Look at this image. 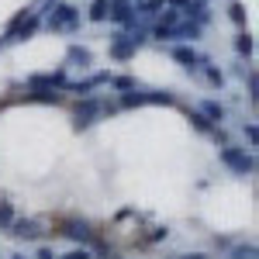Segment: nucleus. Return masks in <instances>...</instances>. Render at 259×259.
Returning a JSON list of instances; mask_svg holds the SVG:
<instances>
[{"instance_id":"1","label":"nucleus","mask_w":259,"mask_h":259,"mask_svg":"<svg viewBox=\"0 0 259 259\" xmlns=\"http://www.w3.org/2000/svg\"><path fill=\"white\" fill-rule=\"evenodd\" d=\"M41 24H45L49 31H76V28H80V7H73V4L59 0V4L49 7V14H45Z\"/></svg>"},{"instance_id":"2","label":"nucleus","mask_w":259,"mask_h":259,"mask_svg":"<svg viewBox=\"0 0 259 259\" xmlns=\"http://www.w3.org/2000/svg\"><path fill=\"white\" fill-rule=\"evenodd\" d=\"M142 41H145V31H135V35H128V31H114L111 35V49H107V56L114 62H128L135 59V52L142 49Z\"/></svg>"},{"instance_id":"3","label":"nucleus","mask_w":259,"mask_h":259,"mask_svg":"<svg viewBox=\"0 0 259 259\" xmlns=\"http://www.w3.org/2000/svg\"><path fill=\"white\" fill-rule=\"evenodd\" d=\"M145 104H177V94H169V90H128L118 97V111H132V107H145Z\"/></svg>"},{"instance_id":"4","label":"nucleus","mask_w":259,"mask_h":259,"mask_svg":"<svg viewBox=\"0 0 259 259\" xmlns=\"http://www.w3.org/2000/svg\"><path fill=\"white\" fill-rule=\"evenodd\" d=\"M59 235L80 242L83 249H90V242L97 239V228H94L90 221H83V218H62L59 221Z\"/></svg>"},{"instance_id":"5","label":"nucleus","mask_w":259,"mask_h":259,"mask_svg":"<svg viewBox=\"0 0 259 259\" xmlns=\"http://www.w3.org/2000/svg\"><path fill=\"white\" fill-rule=\"evenodd\" d=\"M66 83H69V73H66V66H56V69H49V73H31L24 87L28 90H66Z\"/></svg>"},{"instance_id":"6","label":"nucleus","mask_w":259,"mask_h":259,"mask_svg":"<svg viewBox=\"0 0 259 259\" xmlns=\"http://www.w3.org/2000/svg\"><path fill=\"white\" fill-rule=\"evenodd\" d=\"M100 118H104V114H100L97 97H80L76 100V107H73V128H76V132H87V128L97 124Z\"/></svg>"},{"instance_id":"7","label":"nucleus","mask_w":259,"mask_h":259,"mask_svg":"<svg viewBox=\"0 0 259 259\" xmlns=\"http://www.w3.org/2000/svg\"><path fill=\"white\" fill-rule=\"evenodd\" d=\"M221 162H225L232 173H239V177L256 173V159H252V152H245V149H232V145H225V149H221Z\"/></svg>"},{"instance_id":"8","label":"nucleus","mask_w":259,"mask_h":259,"mask_svg":"<svg viewBox=\"0 0 259 259\" xmlns=\"http://www.w3.org/2000/svg\"><path fill=\"white\" fill-rule=\"evenodd\" d=\"M156 18H159V21H156V28H152V38H159V41H173V28L180 24V18H183V14H180L177 7H162Z\"/></svg>"},{"instance_id":"9","label":"nucleus","mask_w":259,"mask_h":259,"mask_svg":"<svg viewBox=\"0 0 259 259\" xmlns=\"http://www.w3.org/2000/svg\"><path fill=\"white\" fill-rule=\"evenodd\" d=\"M135 4L132 0H111V11H107V21H114L121 31L124 28H135Z\"/></svg>"},{"instance_id":"10","label":"nucleus","mask_w":259,"mask_h":259,"mask_svg":"<svg viewBox=\"0 0 259 259\" xmlns=\"http://www.w3.org/2000/svg\"><path fill=\"white\" fill-rule=\"evenodd\" d=\"M111 83V73L107 69H100V73H94V76H87V80H76V83H66V90L69 94H76V97H90L97 87H107Z\"/></svg>"},{"instance_id":"11","label":"nucleus","mask_w":259,"mask_h":259,"mask_svg":"<svg viewBox=\"0 0 259 259\" xmlns=\"http://www.w3.org/2000/svg\"><path fill=\"white\" fill-rule=\"evenodd\" d=\"M173 59H177L183 69H190V73H197L200 66L207 62V59L197 52V49H194V45H173Z\"/></svg>"},{"instance_id":"12","label":"nucleus","mask_w":259,"mask_h":259,"mask_svg":"<svg viewBox=\"0 0 259 259\" xmlns=\"http://www.w3.org/2000/svg\"><path fill=\"white\" fill-rule=\"evenodd\" d=\"M7 232H11V235H18V239H24V242H35V239H41V225H38L35 218H14Z\"/></svg>"},{"instance_id":"13","label":"nucleus","mask_w":259,"mask_h":259,"mask_svg":"<svg viewBox=\"0 0 259 259\" xmlns=\"http://www.w3.org/2000/svg\"><path fill=\"white\" fill-rule=\"evenodd\" d=\"M14 100H24V104H66V94L62 90H24Z\"/></svg>"},{"instance_id":"14","label":"nucleus","mask_w":259,"mask_h":259,"mask_svg":"<svg viewBox=\"0 0 259 259\" xmlns=\"http://www.w3.org/2000/svg\"><path fill=\"white\" fill-rule=\"evenodd\" d=\"M200 31H204V24H197V21H190V18H180V24L173 28V38H180L187 45V41L200 38Z\"/></svg>"},{"instance_id":"15","label":"nucleus","mask_w":259,"mask_h":259,"mask_svg":"<svg viewBox=\"0 0 259 259\" xmlns=\"http://www.w3.org/2000/svg\"><path fill=\"white\" fill-rule=\"evenodd\" d=\"M66 62H76L80 69H87V66L94 62V56H90L87 45H69V49H66Z\"/></svg>"},{"instance_id":"16","label":"nucleus","mask_w":259,"mask_h":259,"mask_svg":"<svg viewBox=\"0 0 259 259\" xmlns=\"http://www.w3.org/2000/svg\"><path fill=\"white\" fill-rule=\"evenodd\" d=\"M200 114L211 121V124H221V121H225V104H218V100H204V104H200Z\"/></svg>"},{"instance_id":"17","label":"nucleus","mask_w":259,"mask_h":259,"mask_svg":"<svg viewBox=\"0 0 259 259\" xmlns=\"http://www.w3.org/2000/svg\"><path fill=\"white\" fill-rule=\"evenodd\" d=\"M183 114H187V121H190V124L197 128L200 135H211V132H214V124H211V121L204 118L200 111H194V107H183Z\"/></svg>"},{"instance_id":"18","label":"nucleus","mask_w":259,"mask_h":259,"mask_svg":"<svg viewBox=\"0 0 259 259\" xmlns=\"http://www.w3.org/2000/svg\"><path fill=\"white\" fill-rule=\"evenodd\" d=\"M162 7H166V0H139V4H135V14H139V18H156Z\"/></svg>"},{"instance_id":"19","label":"nucleus","mask_w":259,"mask_h":259,"mask_svg":"<svg viewBox=\"0 0 259 259\" xmlns=\"http://www.w3.org/2000/svg\"><path fill=\"white\" fill-rule=\"evenodd\" d=\"M107 11H111V0H94L90 11H87V18L94 21V24H100V21H107Z\"/></svg>"},{"instance_id":"20","label":"nucleus","mask_w":259,"mask_h":259,"mask_svg":"<svg viewBox=\"0 0 259 259\" xmlns=\"http://www.w3.org/2000/svg\"><path fill=\"white\" fill-rule=\"evenodd\" d=\"M200 69H204V80L211 83V87H221V83H225V73H221L218 66H211V62H204Z\"/></svg>"},{"instance_id":"21","label":"nucleus","mask_w":259,"mask_h":259,"mask_svg":"<svg viewBox=\"0 0 259 259\" xmlns=\"http://www.w3.org/2000/svg\"><path fill=\"white\" fill-rule=\"evenodd\" d=\"M235 49H239V56L249 59V56H252V35H249V31H242L239 38H235Z\"/></svg>"},{"instance_id":"22","label":"nucleus","mask_w":259,"mask_h":259,"mask_svg":"<svg viewBox=\"0 0 259 259\" xmlns=\"http://www.w3.org/2000/svg\"><path fill=\"white\" fill-rule=\"evenodd\" d=\"M18 218L14 214V204H7V200H0V228H11V221Z\"/></svg>"},{"instance_id":"23","label":"nucleus","mask_w":259,"mask_h":259,"mask_svg":"<svg viewBox=\"0 0 259 259\" xmlns=\"http://www.w3.org/2000/svg\"><path fill=\"white\" fill-rule=\"evenodd\" d=\"M107 87H114L118 94H128V90H135V80H132V76H111Z\"/></svg>"},{"instance_id":"24","label":"nucleus","mask_w":259,"mask_h":259,"mask_svg":"<svg viewBox=\"0 0 259 259\" xmlns=\"http://www.w3.org/2000/svg\"><path fill=\"white\" fill-rule=\"evenodd\" d=\"M232 259H256V245L249 242V245H235L232 249Z\"/></svg>"},{"instance_id":"25","label":"nucleus","mask_w":259,"mask_h":259,"mask_svg":"<svg viewBox=\"0 0 259 259\" xmlns=\"http://www.w3.org/2000/svg\"><path fill=\"white\" fill-rule=\"evenodd\" d=\"M228 18L235 21V24H245V7H242V4H232V7H228Z\"/></svg>"},{"instance_id":"26","label":"nucleus","mask_w":259,"mask_h":259,"mask_svg":"<svg viewBox=\"0 0 259 259\" xmlns=\"http://www.w3.org/2000/svg\"><path fill=\"white\" fill-rule=\"evenodd\" d=\"M242 132H245L249 145H256V142H259V132H256V124H252V121H245V124H242Z\"/></svg>"},{"instance_id":"27","label":"nucleus","mask_w":259,"mask_h":259,"mask_svg":"<svg viewBox=\"0 0 259 259\" xmlns=\"http://www.w3.org/2000/svg\"><path fill=\"white\" fill-rule=\"evenodd\" d=\"M59 259H94V256H90V249H83V245H76L73 252H66V256H59Z\"/></svg>"},{"instance_id":"28","label":"nucleus","mask_w":259,"mask_h":259,"mask_svg":"<svg viewBox=\"0 0 259 259\" xmlns=\"http://www.w3.org/2000/svg\"><path fill=\"white\" fill-rule=\"evenodd\" d=\"M211 135H214V142H218L221 149H225V145H228V132H225V128H221V124H214V132H211Z\"/></svg>"},{"instance_id":"29","label":"nucleus","mask_w":259,"mask_h":259,"mask_svg":"<svg viewBox=\"0 0 259 259\" xmlns=\"http://www.w3.org/2000/svg\"><path fill=\"white\" fill-rule=\"evenodd\" d=\"M166 235H169V232H166V225H162V228H152V232H149V239H145V242H162Z\"/></svg>"},{"instance_id":"30","label":"nucleus","mask_w":259,"mask_h":259,"mask_svg":"<svg viewBox=\"0 0 259 259\" xmlns=\"http://www.w3.org/2000/svg\"><path fill=\"white\" fill-rule=\"evenodd\" d=\"M38 259H59V256H56L52 249H45V245H41V249H38Z\"/></svg>"},{"instance_id":"31","label":"nucleus","mask_w":259,"mask_h":259,"mask_svg":"<svg viewBox=\"0 0 259 259\" xmlns=\"http://www.w3.org/2000/svg\"><path fill=\"white\" fill-rule=\"evenodd\" d=\"M180 259H207L204 252H190V256H180Z\"/></svg>"},{"instance_id":"32","label":"nucleus","mask_w":259,"mask_h":259,"mask_svg":"<svg viewBox=\"0 0 259 259\" xmlns=\"http://www.w3.org/2000/svg\"><path fill=\"white\" fill-rule=\"evenodd\" d=\"M41 4H45V7H52V4H59V0H41Z\"/></svg>"},{"instance_id":"33","label":"nucleus","mask_w":259,"mask_h":259,"mask_svg":"<svg viewBox=\"0 0 259 259\" xmlns=\"http://www.w3.org/2000/svg\"><path fill=\"white\" fill-rule=\"evenodd\" d=\"M107 259H121V256H114V252H111V256H107Z\"/></svg>"},{"instance_id":"34","label":"nucleus","mask_w":259,"mask_h":259,"mask_svg":"<svg viewBox=\"0 0 259 259\" xmlns=\"http://www.w3.org/2000/svg\"><path fill=\"white\" fill-rule=\"evenodd\" d=\"M11 259H24V256H21V252H18V256H11Z\"/></svg>"},{"instance_id":"35","label":"nucleus","mask_w":259,"mask_h":259,"mask_svg":"<svg viewBox=\"0 0 259 259\" xmlns=\"http://www.w3.org/2000/svg\"><path fill=\"white\" fill-rule=\"evenodd\" d=\"M4 45H7V41H4V38H0V49H4Z\"/></svg>"},{"instance_id":"36","label":"nucleus","mask_w":259,"mask_h":259,"mask_svg":"<svg viewBox=\"0 0 259 259\" xmlns=\"http://www.w3.org/2000/svg\"><path fill=\"white\" fill-rule=\"evenodd\" d=\"M0 107H4V100H0Z\"/></svg>"},{"instance_id":"37","label":"nucleus","mask_w":259,"mask_h":259,"mask_svg":"<svg viewBox=\"0 0 259 259\" xmlns=\"http://www.w3.org/2000/svg\"><path fill=\"white\" fill-rule=\"evenodd\" d=\"M173 259H180V256H173Z\"/></svg>"}]
</instances>
